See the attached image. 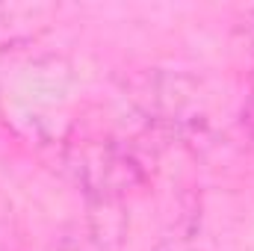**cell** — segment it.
Instances as JSON below:
<instances>
[{"label":"cell","instance_id":"cell-1","mask_svg":"<svg viewBox=\"0 0 254 251\" xmlns=\"http://www.w3.org/2000/svg\"><path fill=\"white\" fill-rule=\"evenodd\" d=\"M154 251H204V243L198 237V225L195 222H181L175 231H169Z\"/></svg>","mask_w":254,"mask_h":251}]
</instances>
